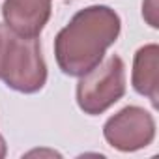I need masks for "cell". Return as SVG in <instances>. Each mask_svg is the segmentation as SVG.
<instances>
[{
	"mask_svg": "<svg viewBox=\"0 0 159 159\" xmlns=\"http://www.w3.org/2000/svg\"><path fill=\"white\" fill-rule=\"evenodd\" d=\"M157 45H146L139 49L133 64V86L153 105H157Z\"/></svg>",
	"mask_w": 159,
	"mask_h": 159,
	"instance_id": "8992f818",
	"label": "cell"
},
{
	"mask_svg": "<svg viewBox=\"0 0 159 159\" xmlns=\"http://www.w3.org/2000/svg\"><path fill=\"white\" fill-rule=\"evenodd\" d=\"M125 92L124 62L109 56L94 69L81 75L77 86V103L86 114H101L114 105Z\"/></svg>",
	"mask_w": 159,
	"mask_h": 159,
	"instance_id": "3957f363",
	"label": "cell"
},
{
	"mask_svg": "<svg viewBox=\"0 0 159 159\" xmlns=\"http://www.w3.org/2000/svg\"><path fill=\"white\" fill-rule=\"evenodd\" d=\"M105 139L111 146L122 152L146 148L155 135L153 118L139 107H125L105 124Z\"/></svg>",
	"mask_w": 159,
	"mask_h": 159,
	"instance_id": "277c9868",
	"label": "cell"
},
{
	"mask_svg": "<svg viewBox=\"0 0 159 159\" xmlns=\"http://www.w3.org/2000/svg\"><path fill=\"white\" fill-rule=\"evenodd\" d=\"M2 13L15 34L38 38L51 17V0H6Z\"/></svg>",
	"mask_w": 159,
	"mask_h": 159,
	"instance_id": "5b68a950",
	"label": "cell"
},
{
	"mask_svg": "<svg viewBox=\"0 0 159 159\" xmlns=\"http://www.w3.org/2000/svg\"><path fill=\"white\" fill-rule=\"evenodd\" d=\"M0 81L23 94H34L41 90L47 81V67L38 38L19 36L2 23H0Z\"/></svg>",
	"mask_w": 159,
	"mask_h": 159,
	"instance_id": "7a4b0ae2",
	"label": "cell"
},
{
	"mask_svg": "<svg viewBox=\"0 0 159 159\" xmlns=\"http://www.w3.org/2000/svg\"><path fill=\"white\" fill-rule=\"evenodd\" d=\"M120 34V17L107 6L79 11L54 41V54L66 75L81 77L94 69Z\"/></svg>",
	"mask_w": 159,
	"mask_h": 159,
	"instance_id": "6da1fadb",
	"label": "cell"
},
{
	"mask_svg": "<svg viewBox=\"0 0 159 159\" xmlns=\"http://www.w3.org/2000/svg\"><path fill=\"white\" fill-rule=\"evenodd\" d=\"M6 155V142H4V139L0 137V157H4Z\"/></svg>",
	"mask_w": 159,
	"mask_h": 159,
	"instance_id": "52a82bcc",
	"label": "cell"
}]
</instances>
